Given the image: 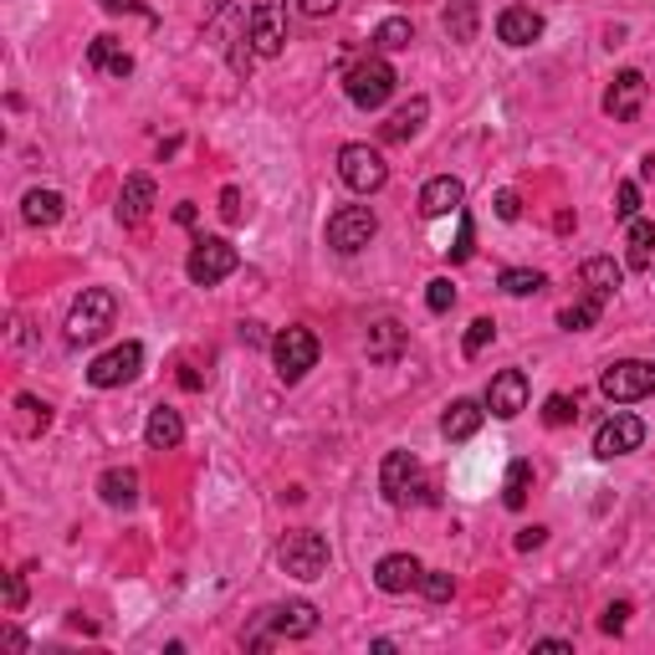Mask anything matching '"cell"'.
Masks as SVG:
<instances>
[{
  "mask_svg": "<svg viewBox=\"0 0 655 655\" xmlns=\"http://www.w3.org/2000/svg\"><path fill=\"white\" fill-rule=\"evenodd\" d=\"M395 67H389L379 52L374 57H364V62H354L348 73H343V92H348V103L354 108H364V113H374V108H385L389 98H395Z\"/></svg>",
  "mask_w": 655,
  "mask_h": 655,
  "instance_id": "cell-1",
  "label": "cell"
},
{
  "mask_svg": "<svg viewBox=\"0 0 655 655\" xmlns=\"http://www.w3.org/2000/svg\"><path fill=\"white\" fill-rule=\"evenodd\" d=\"M119 323V298L108 292V287H88L82 298L73 302V313H67V343H98L108 328Z\"/></svg>",
  "mask_w": 655,
  "mask_h": 655,
  "instance_id": "cell-2",
  "label": "cell"
},
{
  "mask_svg": "<svg viewBox=\"0 0 655 655\" xmlns=\"http://www.w3.org/2000/svg\"><path fill=\"white\" fill-rule=\"evenodd\" d=\"M318 630V610L308 604V599H298V604H271V610L256 614V625L246 630V645H267V635H282V641H308Z\"/></svg>",
  "mask_w": 655,
  "mask_h": 655,
  "instance_id": "cell-3",
  "label": "cell"
},
{
  "mask_svg": "<svg viewBox=\"0 0 655 655\" xmlns=\"http://www.w3.org/2000/svg\"><path fill=\"white\" fill-rule=\"evenodd\" d=\"M318 333L313 328H302V323H292V328H282L277 338H271V358H277V379L282 385H298L308 369H318Z\"/></svg>",
  "mask_w": 655,
  "mask_h": 655,
  "instance_id": "cell-4",
  "label": "cell"
},
{
  "mask_svg": "<svg viewBox=\"0 0 655 655\" xmlns=\"http://www.w3.org/2000/svg\"><path fill=\"white\" fill-rule=\"evenodd\" d=\"M277 564H282V574H292V579H323L328 574V537L313 533V528H298V533L282 537V548H277Z\"/></svg>",
  "mask_w": 655,
  "mask_h": 655,
  "instance_id": "cell-5",
  "label": "cell"
},
{
  "mask_svg": "<svg viewBox=\"0 0 655 655\" xmlns=\"http://www.w3.org/2000/svg\"><path fill=\"white\" fill-rule=\"evenodd\" d=\"M236 267H241V256H236V246H231V241H225V236H200L190 246L185 277H190L195 287H215V282H225Z\"/></svg>",
  "mask_w": 655,
  "mask_h": 655,
  "instance_id": "cell-6",
  "label": "cell"
},
{
  "mask_svg": "<svg viewBox=\"0 0 655 655\" xmlns=\"http://www.w3.org/2000/svg\"><path fill=\"white\" fill-rule=\"evenodd\" d=\"M599 395L614 404L645 400V395H655V364H645V358H620V364H610V369L599 374Z\"/></svg>",
  "mask_w": 655,
  "mask_h": 655,
  "instance_id": "cell-7",
  "label": "cell"
},
{
  "mask_svg": "<svg viewBox=\"0 0 655 655\" xmlns=\"http://www.w3.org/2000/svg\"><path fill=\"white\" fill-rule=\"evenodd\" d=\"M338 175H343L348 190L374 195V190H385L389 164H385V154L369 149V144H343V149H338Z\"/></svg>",
  "mask_w": 655,
  "mask_h": 655,
  "instance_id": "cell-8",
  "label": "cell"
},
{
  "mask_svg": "<svg viewBox=\"0 0 655 655\" xmlns=\"http://www.w3.org/2000/svg\"><path fill=\"white\" fill-rule=\"evenodd\" d=\"M374 231H379V221H374L369 206H338L333 215H328V246L343 252V256L364 252V246L374 241Z\"/></svg>",
  "mask_w": 655,
  "mask_h": 655,
  "instance_id": "cell-9",
  "label": "cell"
},
{
  "mask_svg": "<svg viewBox=\"0 0 655 655\" xmlns=\"http://www.w3.org/2000/svg\"><path fill=\"white\" fill-rule=\"evenodd\" d=\"M641 446H645V420L630 415V410H614V415L595 431V456H599V462L630 456V451H641Z\"/></svg>",
  "mask_w": 655,
  "mask_h": 655,
  "instance_id": "cell-10",
  "label": "cell"
},
{
  "mask_svg": "<svg viewBox=\"0 0 655 655\" xmlns=\"http://www.w3.org/2000/svg\"><path fill=\"white\" fill-rule=\"evenodd\" d=\"M144 369V343H119V348H108L103 358H92L88 364V385L92 389H119V385H129L134 374Z\"/></svg>",
  "mask_w": 655,
  "mask_h": 655,
  "instance_id": "cell-11",
  "label": "cell"
},
{
  "mask_svg": "<svg viewBox=\"0 0 655 655\" xmlns=\"http://www.w3.org/2000/svg\"><path fill=\"white\" fill-rule=\"evenodd\" d=\"M246 31H252L256 57H277L287 46V11L282 0H256L252 15H246Z\"/></svg>",
  "mask_w": 655,
  "mask_h": 655,
  "instance_id": "cell-12",
  "label": "cell"
},
{
  "mask_svg": "<svg viewBox=\"0 0 655 655\" xmlns=\"http://www.w3.org/2000/svg\"><path fill=\"white\" fill-rule=\"evenodd\" d=\"M487 410H491L497 420H518L522 410H528V374H522V369L491 374V385H487Z\"/></svg>",
  "mask_w": 655,
  "mask_h": 655,
  "instance_id": "cell-13",
  "label": "cell"
},
{
  "mask_svg": "<svg viewBox=\"0 0 655 655\" xmlns=\"http://www.w3.org/2000/svg\"><path fill=\"white\" fill-rule=\"evenodd\" d=\"M641 108H645V73H635V67L614 73L610 92H604V113H610L614 123H630Z\"/></svg>",
  "mask_w": 655,
  "mask_h": 655,
  "instance_id": "cell-14",
  "label": "cell"
},
{
  "mask_svg": "<svg viewBox=\"0 0 655 655\" xmlns=\"http://www.w3.org/2000/svg\"><path fill=\"white\" fill-rule=\"evenodd\" d=\"M415 481H420L415 456H410V451H389L385 466H379V491H385L395 507H404L410 502V491H415Z\"/></svg>",
  "mask_w": 655,
  "mask_h": 655,
  "instance_id": "cell-15",
  "label": "cell"
},
{
  "mask_svg": "<svg viewBox=\"0 0 655 655\" xmlns=\"http://www.w3.org/2000/svg\"><path fill=\"white\" fill-rule=\"evenodd\" d=\"M462 200H466V185L456 175H435L425 190H420V215L425 221H441V215H462Z\"/></svg>",
  "mask_w": 655,
  "mask_h": 655,
  "instance_id": "cell-16",
  "label": "cell"
},
{
  "mask_svg": "<svg viewBox=\"0 0 655 655\" xmlns=\"http://www.w3.org/2000/svg\"><path fill=\"white\" fill-rule=\"evenodd\" d=\"M420 579H425V568H420L415 553H389V558H379V568H374V584H379L385 595H410Z\"/></svg>",
  "mask_w": 655,
  "mask_h": 655,
  "instance_id": "cell-17",
  "label": "cell"
},
{
  "mask_svg": "<svg viewBox=\"0 0 655 655\" xmlns=\"http://www.w3.org/2000/svg\"><path fill=\"white\" fill-rule=\"evenodd\" d=\"M497 36H502L507 46H533L537 36H543V15H537L533 5H507V11L497 15Z\"/></svg>",
  "mask_w": 655,
  "mask_h": 655,
  "instance_id": "cell-18",
  "label": "cell"
},
{
  "mask_svg": "<svg viewBox=\"0 0 655 655\" xmlns=\"http://www.w3.org/2000/svg\"><path fill=\"white\" fill-rule=\"evenodd\" d=\"M154 210V179L149 175H129L119 190V221L123 225H144Z\"/></svg>",
  "mask_w": 655,
  "mask_h": 655,
  "instance_id": "cell-19",
  "label": "cell"
},
{
  "mask_svg": "<svg viewBox=\"0 0 655 655\" xmlns=\"http://www.w3.org/2000/svg\"><path fill=\"white\" fill-rule=\"evenodd\" d=\"M579 282H584V292H595V298L610 302L614 292H620V282H625V267H620L614 256H595V262L579 267Z\"/></svg>",
  "mask_w": 655,
  "mask_h": 655,
  "instance_id": "cell-20",
  "label": "cell"
},
{
  "mask_svg": "<svg viewBox=\"0 0 655 655\" xmlns=\"http://www.w3.org/2000/svg\"><path fill=\"white\" fill-rule=\"evenodd\" d=\"M441 26H446V36H451L456 46L477 42V26H481L477 0H446V11H441Z\"/></svg>",
  "mask_w": 655,
  "mask_h": 655,
  "instance_id": "cell-21",
  "label": "cell"
},
{
  "mask_svg": "<svg viewBox=\"0 0 655 655\" xmlns=\"http://www.w3.org/2000/svg\"><path fill=\"white\" fill-rule=\"evenodd\" d=\"M481 415H487V410H481L477 400H451V410L441 415V435H446V441H471V435L481 431Z\"/></svg>",
  "mask_w": 655,
  "mask_h": 655,
  "instance_id": "cell-22",
  "label": "cell"
},
{
  "mask_svg": "<svg viewBox=\"0 0 655 655\" xmlns=\"http://www.w3.org/2000/svg\"><path fill=\"white\" fill-rule=\"evenodd\" d=\"M144 441H149L154 451H175L179 441H185V420H179V410H169V404H159V410H149V425H144Z\"/></svg>",
  "mask_w": 655,
  "mask_h": 655,
  "instance_id": "cell-23",
  "label": "cell"
},
{
  "mask_svg": "<svg viewBox=\"0 0 655 655\" xmlns=\"http://www.w3.org/2000/svg\"><path fill=\"white\" fill-rule=\"evenodd\" d=\"M98 497H103L108 507H134L138 502V471L134 466H113V471H103V477H98Z\"/></svg>",
  "mask_w": 655,
  "mask_h": 655,
  "instance_id": "cell-24",
  "label": "cell"
},
{
  "mask_svg": "<svg viewBox=\"0 0 655 655\" xmlns=\"http://www.w3.org/2000/svg\"><path fill=\"white\" fill-rule=\"evenodd\" d=\"M364 348H369L374 364H395V358L404 354V328L395 323V318H379V323L369 328V343H364Z\"/></svg>",
  "mask_w": 655,
  "mask_h": 655,
  "instance_id": "cell-25",
  "label": "cell"
},
{
  "mask_svg": "<svg viewBox=\"0 0 655 655\" xmlns=\"http://www.w3.org/2000/svg\"><path fill=\"white\" fill-rule=\"evenodd\" d=\"M425 119H431V98H410V103L385 123V138L389 144H404V138H415L420 129H425Z\"/></svg>",
  "mask_w": 655,
  "mask_h": 655,
  "instance_id": "cell-26",
  "label": "cell"
},
{
  "mask_svg": "<svg viewBox=\"0 0 655 655\" xmlns=\"http://www.w3.org/2000/svg\"><path fill=\"white\" fill-rule=\"evenodd\" d=\"M21 215H26V225H57L62 215H67V200H62L57 190H26V200H21Z\"/></svg>",
  "mask_w": 655,
  "mask_h": 655,
  "instance_id": "cell-27",
  "label": "cell"
},
{
  "mask_svg": "<svg viewBox=\"0 0 655 655\" xmlns=\"http://www.w3.org/2000/svg\"><path fill=\"white\" fill-rule=\"evenodd\" d=\"M88 62H92V67H103V73H113V77L134 73V57H129V52H123L113 36H98V42L88 46Z\"/></svg>",
  "mask_w": 655,
  "mask_h": 655,
  "instance_id": "cell-28",
  "label": "cell"
},
{
  "mask_svg": "<svg viewBox=\"0 0 655 655\" xmlns=\"http://www.w3.org/2000/svg\"><path fill=\"white\" fill-rule=\"evenodd\" d=\"M410 42H415L410 15H389V21H379V31H374V52H379V57H385V52H404Z\"/></svg>",
  "mask_w": 655,
  "mask_h": 655,
  "instance_id": "cell-29",
  "label": "cell"
},
{
  "mask_svg": "<svg viewBox=\"0 0 655 655\" xmlns=\"http://www.w3.org/2000/svg\"><path fill=\"white\" fill-rule=\"evenodd\" d=\"M528 491H533V462H512L507 466V487H502V502L512 507V512H522L528 507Z\"/></svg>",
  "mask_w": 655,
  "mask_h": 655,
  "instance_id": "cell-30",
  "label": "cell"
},
{
  "mask_svg": "<svg viewBox=\"0 0 655 655\" xmlns=\"http://www.w3.org/2000/svg\"><path fill=\"white\" fill-rule=\"evenodd\" d=\"M599 313H604V298H595V292H584L574 308H564L558 313V328H568V333H584V328H595Z\"/></svg>",
  "mask_w": 655,
  "mask_h": 655,
  "instance_id": "cell-31",
  "label": "cell"
},
{
  "mask_svg": "<svg viewBox=\"0 0 655 655\" xmlns=\"http://www.w3.org/2000/svg\"><path fill=\"white\" fill-rule=\"evenodd\" d=\"M497 282H502L507 298H533V292H543V287H548V277H543V271H533V267H507Z\"/></svg>",
  "mask_w": 655,
  "mask_h": 655,
  "instance_id": "cell-32",
  "label": "cell"
},
{
  "mask_svg": "<svg viewBox=\"0 0 655 655\" xmlns=\"http://www.w3.org/2000/svg\"><path fill=\"white\" fill-rule=\"evenodd\" d=\"M630 267H651V256H655V225L651 221H630Z\"/></svg>",
  "mask_w": 655,
  "mask_h": 655,
  "instance_id": "cell-33",
  "label": "cell"
},
{
  "mask_svg": "<svg viewBox=\"0 0 655 655\" xmlns=\"http://www.w3.org/2000/svg\"><path fill=\"white\" fill-rule=\"evenodd\" d=\"M15 410H21V435H42L46 425H52V404L31 400V395H21V400H15Z\"/></svg>",
  "mask_w": 655,
  "mask_h": 655,
  "instance_id": "cell-34",
  "label": "cell"
},
{
  "mask_svg": "<svg viewBox=\"0 0 655 655\" xmlns=\"http://www.w3.org/2000/svg\"><path fill=\"white\" fill-rule=\"evenodd\" d=\"M497 338V323H491V318H477V323L466 328V343H462V354L466 358H481L487 354V343Z\"/></svg>",
  "mask_w": 655,
  "mask_h": 655,
  "instance_id": "cell-35",
  "label": "cell"
},
{
  "mask_svg": "<svg viewBox=\"0 0 655 655\" xmlns=\"http://www.w3.org/2000/svg\"><path fill=\"white\" fill-rule=\"evenodd\" d=\"M420 589H425V599H431V604H446L451 589H456V579H451L446 568H425V579H420Z\"/></svg>",
  "mask_w": 655,
  "mask_h": 655,
  "instance_id": "cell-36",
  "label": "cell"
},
{
  "mask_svg": "<svg viewBox=\"0 0 655 655\" xmlns=\"http://www.w3.org/2000/svg\"><path fill=\"white\" fill-rule=\"evenodd\" d=\"M614 215H620L625 225L641 215V185H635V179H625V185L614 190Z\"/></svg>",
  "mask_w": 655,
  "mask_h": 655,
  "instance_id": "cell-37",
  "label": "cell"
},
{
  "mask_svg": "<svg viewBox=\"0 0 655 655\" xmlns=\"http://www.w3.org/2000/svg\"><path fill=\"white\" fill-rule=\"evenodd\" d=\"M425 308H431V313H451V308H456V287H451V277H435V282L425 287Z\"/></svg>",
  "mask_w": 655,
  "mask_h": 655,
  "instance_id": "cell-38",
  "label": "cell"
},
{
  "mask_svg": "<svg viewBox=\"0 0 655 655\" xmlns=\"http://www.w3.org/2000/svg\"><path fill=\"white\" fill-rule=\"evenodd\" d=\"M574 415H579V400H568V395H548V404H543V420H548L553 431H558V425H568Z\"/></svg>",
  "mask_w": 655,
  "mask_h": 655,
  "instance_id": "cell-39",
  "label": "cell"
},
{
  "mask_svg": "<svg viewBox=\"0 0 655 655\" xmlns=\"http://www.w3.org/2000/svg\"><path fill=\"white\" fill-rule=\"evenodd\" d=\"M471 256H477V225L462 210V231H456V246H451V262H471Z\"/></svg>",
  "mask_w": 655,
  "mask_h": 655,
  "instance_id": "cell-40",
  "label": "cell"
},
{
  "mask_svg": "<svg viewBox=\"0 0 655 655\" xmlns=\"http://www.w3.org/2000/svg\"><path fill=\"white\" fill-rule=\"evenodd\" d=\"M491 206H497V221H518V215H522V195L518 190H497Z\"/></svg>",
  "mask_w": 655,
  "mask_h": 655,
  "instance_id": "cell-41",
  "label": "cell"
},
{
  "mask_svg": "<svg viewBox=\"0 0 655 655\" xmlns=\"http://www.w3.org/2000/svg\"><path fill=\"white\" fill-rule=\"evenodd\" d=\"M625 620H630V599H614L599 625H604V635H620V630H625Z\"/></svg>",
  "mask_w": 655,
  "mask_h": 655,
  "instance_id": "cell-42",
  "label": "cell"
},
{
  "mask_svg": "<svg viewBox=\"0 0 655 655\" xmlns=\"http://www.w3.org/2000/svg\"><path fill=\"white\" fill-rule=\"evenodd\" d=\"M21 604H26V579H21V574H11V579H5V610H21Z\"/></svg>",
  "mask_w": 655,
  "mask_h": 655,
  "instance_id": "cell-43",
  "label": "cell"
},
{
  "mask_svg": "<svg viewBox=\"0 0 655 655\" xmlns=\"http://www.w3.org/2000/svg\"><path fill=\"white\" fill-rule=\"evenodd\" d=\"M221 215L225 221H241V190H221Z\"/></svg>",
  "mask_w": 655,
  "mask_h": 655,
  "instance_id": "cell-44",
  "label": "cell"
},
{
  "mask_svg": "<svg viewBox=\"0 0 655 655\" xmlns=\"http://www.w3.org/2000/svg\"><path fill=\"white\" fill-rule=\"evenodd\" d=\"M298 5L308 15H333V11H338V0H298Z\"/></svg>",
  "mask_w": 655,
  "mask_h": 655,
  "instance_id": "cell-45",
  "label": "cell"
},
{
  "mask_svg": "<svg viewBox=\"0 0 655 655\" xmlns=\"http://www.w3.org/2000/svg\"><path fill=\"white\" fill-rule=\"evenodd\" d=\"M543 537H548V528H528V533H518V548L528 553V548H537Z\"/></svg>",
  "mask_w": 655,
  "mask_h": 655,
  "instance_id": "cell-46",
  "label": "cell"
},
{
  "mask_svg": "<svg viewBox=\"0 0 655 655\" xmlns=\"http://www.w3.org/2000/svg\"><path fill=\"white\" fill-rule=\"evenodd\" d=\"M241 343H267V333H262V323H241Z\"/></svg>",
  "mask_w": 655,
  "mask_h": 655,
  "instance_id": "cell-47",
  "label": "cell"
},
{
  "mask_svg": "<svg viewBox=\"0 0 655 655\" xmlns=\"http://www.w3.org/2000/svg\"><path fill=\"white\" fill-rule=\"evenodd\" d=\"M533 651H553V655H568V651H574V645H568V641H533Z\"/></svg>",
  "mask_w": 655,
  "mask_h": 655,
  "instance_id": "cell-48",
  "label": "cell"
},
{
  "mask_svg": "<svg viewBox=\"0 0 655 655\" xmlns=\"http://www.w3.org/2000/svg\"><path fill=\"white\" fill-rule=\"evenodd\" d=\"M134 5H138V0H103V11H113V15H119V11H134Z\"/></svg>",
  "mask_w": 655,
  "mask_h": 655,
  "instance_id": "cell-49",
  "label": "cell"
}]
</instances>
